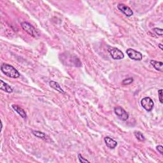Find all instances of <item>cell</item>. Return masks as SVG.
Listing matches in <instances>:
<instances>
[{"label": "cell", "mask_w": 163, "mask_h": 163, "mask_svg": "<svg viewBox=\"0 0 163 163\" xmlns=\"http://www.w3.org/2000/svg\"><path fill=\"white\" fill-rule=\"evenodd\" d=\"M162 91L163 90L162 89H160L158 91V95H159V99L160 101V103H162Z\"/></svg>", "instance_id": "18"}, {"label": "cell", "mask_w": 163, "mask_h": 163, "mask_svg": "<svg viewBox=\"0 0 163 163\" xmlns=\"http://www.w3.org/2000/svg\"><path fill=\"white\" fill-rule=\"evenodd\" d=\"M108 51L111 57L115 60L122 59L124 57V55L123 52L116 47H109L108 49Z\"/></svg>", "instance_id": "3"}, {"label": "cell", "mask_w": 163, "mask_h": 163, "mask_svg": "<svg viewBox=\"0 0 163 163\" xmlns=\"http://www.w3.org/2000/svg\"><path fill=\"white\" fill-rule=\"evenodd\" d=\"M153 31L159 36H162V32H163L162 29H160V28L156 27V28H154Z\"/></svg>", "instance_id": "16"}, {"label": "cell", "mask_w": 163, "mask_h": 163, "mask_svg": "<svg viewBox=\"0 0 163 163\" xmlns=\"http://www.w3.org/2000/svg\"><path fill=\"white\" fill-rule=\"evenodd\" d=\"M104 140H105L106 145L107 146L108 148H112V149L116 148V146L117 145V142L116 140H114V139H112L110 137H105V138H104Z\"/></svg>", "instance_id": "8"}, {"label": "cell", "mask_w": 163, "mask_h": 163, "mask_svg": "<svg viewBox=\"0 0 163 163\" xmlns=\"http://www.w3.org/2000/svg\"><path fill=\"white\" fill-rule=\"evenodd\" d=\"M12 107L22 118H23V119H26L27 115L26 112H25L21 107H20V106L17 105H13L12 106Z\"/></svg>", "instance_id": "9"}, {"label": "cell", "mask_w": 163, "mask_h": 163, "mask_svg": "<svg viewBox=\"0 0 163 163\" xmlns=\"http://www.w3.org/2000/svg\"><path fill=\"white\" fill-rule=\"evenodd\" d=\"M0 83H1L0 89H1V90H2V91L8 92V93H11V92H13V89L11 88L10 86L8 85V84L4 82L3 80L0 81Z\"/></svg>", "instance_id": "12"}, {"label": "cell", "mask_w": 163, "mask_h": 163, "mask_svg": "<svg viewBox=\"0 0 163 163\" xmlns=\"http://www.w3.org/2000/svg\"><path fill=\"white\" fill-rule=\"evenodd\" d=\"M134 81L133 78H126V79H124L122 81V84L123 85H129L133 83V82Z\"/></svg>", "instance_id": "15"}, {"label": "cell", "mask_w": 163, "mask_h": 163, "mask_svg": "<svg viewBox=\"0 0 163 163\" xmlns=\"http://www.w3.org/2000/svg\"><path fill=\"white\" fill-rule=\"evenodd\" d=\"M141 105L146 111L150 112L153 109L154 103L153 100L149 97H145L143 98L141 101Z\"/></svg>", "instance_id": "4"}, {"label": "cell", "mask_w": 163, "mask_h": 163, "mask_svg": "<svg viewBox=\"0 0 163 163\" xmlns=\"http://www.w3.org/2000/svg\"><path fill=\"white\" fill-rule=\"evenodd\" d=\"M49 86L51 87L52 89H54V90H55V91L59 92L62 94H65V92H64L63 90V89L61 88V87L60 86L59 84L57 82H56L50 81Z\"/></svg>", "instance_id": "11"}, {"label": "cell", "mask_w": 163, "mask_h": 163, "mask_svg": "<svg viewBox=\"0 0 163 163\" xmlns=\"http://www.w3.org/2000/svg\"><path fill=\"white\" fill-rule=\"evenodd\" d=\"M158 47L160 48V49H161V50H163V47H162V43H159V44L158 45Z\"/></svg>", "instance_id": "20"}, {"label": "cell", "mask_w": 163, "mask_h": 163, "mask_svg": "<svg viewBox=\"0 0 163 163\" xmlns=\"http://www.w3.org/2000/svg\"><path fill=\"white\" fill-rule=\"evenodd\" d=\"M126 53H127L129 57L133 60L141 61L143 58L142 53L138 52L133 49H128L126 50Z\"/></svg>", "instance_id": "5"}, {"label": "cell", "mask_w": 163, "mask_h": 163, "mask_svg": "<svg viewBox=\"0 0 163 163\" xmlns=\"http://www.w3.org/2000/svg\"><path fill=\"white\" fill-rule=\"evenodd\" d=\"M1 70L3 73L7 77L17 78L20 77V73L13 66L8 64H3L1 67Z\"/></svg>", "instance_id": "1"}, {"label": "cell", "mask_w": 163, "mask_h": 163, "mask_svg": "<svg viewBox=\"0 0 163 163\" xmlns=\"http://www.w3.org/2000/svg\"><path fill=\"white\" fill-rule=\"evenodd\" d=\"M117 8L120 12H122L127 17H131L133 15V12L129 7L126 6V5L120 3L117 5Z\"/></svg>", "instance_id": "7"}, {"label": "cell", "mask_w": 163, "mask_h": 163, "mask_svg": "<svg viewBox=\"0 0 163 163\" xmlns=\"http://www.w3.org/2000/svg\"><path fill=\"white\" fill-rule=\"evenodd\" d=\"M32 133L33 135L35 136L36 137L38 138L45 140L47 139V135L44 133H43V132H41L39 131H33L32 132Z\"/></svg>", "instance_id": "13"}, {"label": "cell", "mask_w": 163, "mask_h": 163, "mask_svg": "<svg viewBox=\"0 0 163 163\" xmlns=\"http://www.w3.org/2000/svg\"><path fill=\"white\" fill-rule=\"evenodd\" d=\"M78 159H79V161L82 163H86V162H90L88 159H86L84 158L83 156H82L80 154H78Z\"/></svg>", "instance_id": "17"}, {"label": "cell", "mask_w": 163, "mask_h": 163, "mask_svg": "<svg viewBox=\"0 0 163 163\" xmlns=\"http://www.w3.org/2000/svg\"><path fill=\"white\" fill-rule=\"evenodd\" d=\"M150 63L153 66L154 68L157 70V71H159L161 72L163 71V63H162V62L151 60Z\"/></svg>", "instance_id": "10"}, {"label": "cell", "mask_w": 163, "mask_h": 163, "mask_svg": "<svg viewBox=\"0 0 163 163\" xmlns=\"http://www.w3.org/2000/svg\"><path fill=\"white\" fill-rule=\"evenodd\" d=\"M114 112L117 116L119 117L120 119H121L122 120H127L129 118V115L126 112L124 109L122 108V107H120V106H117L114 108Z\"/></svg>", "instance_id": "6"}, {"label": "cell", "mask_w": 163, "mask_h": 163, "mask_svg": "<svg viewBox=\"0 0 163 163\" xmlns=\"http://www.w3.org/2000/svg\"><path fill=\"white\" fill-rule=\"evenodd\" d=\"M156 148H157V150H158V152L160 154H163V147H162V145H158L156 147Z\"/></svg>", "instance_id": "19"}, {"label": "cell", "mask_w": 163, "mask_h": 163, "mask_svg": "<svg viewBox=\"0 0 163 163\" xmlns=\"http://www.w3.org/2000/svg\"><path fill=\"white\" fill-rule=\"evenodd\" d=\"M134 136L136 138L140 140L141 142H144L145 140V137L144 136V135L140 131H134Z\"/></svg>", "instance_id": "14"}, {"label": "cell", "mask_w": 163, "mask_h": 163, "mask_svg": "<svg viewBox=\"0 0 163 163\" xmlns=\"http://www.w3.org/2000/svg\"><path fill=\"white\" fill-rule=\"evenodd\" d=\"M21 27L27 34H29L30 36H33L34 38H37L39 36L38 33L36 30L35 28L33 27L31 24H29V22H23L21 23Z\"/></svg>", "instance_id": "2"}]
</instances>
